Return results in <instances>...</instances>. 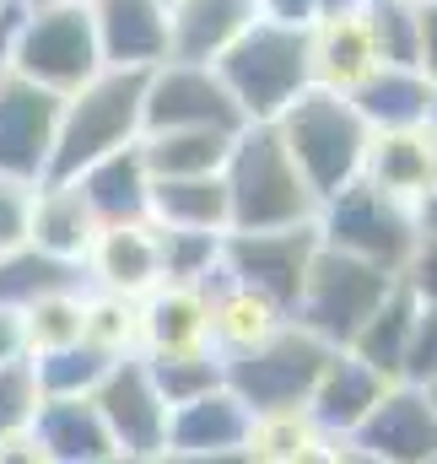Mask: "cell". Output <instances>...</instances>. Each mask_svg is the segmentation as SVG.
I'll list each match as a JSON object with an SVG mask.
<instances>
[{
  "mask_svg": "<svg viewBox=\"0 0 437 464\" xmlns=\"http://www.w3.org/2000/svg\"><path fill=\"white\" fill-rule=\"evenodd\" d=\"M227 184V211L232 232H276V227H308L319 217V195L286 157L276 124H243L232 135V151L221 162Z\"/></svg>",
  "mask_w": 437,
  "mask_h": 464,
  "instance_id": "cell-1",
  "label": "cell"
},
{
  "mask_svg": "<svg viewBox=\"0 0 437 464\" xmlns=\"http://www.w3.org/2000/svg\"><path fill=\"white\" fill-rule=\"evenodd\" d=\"M5 71L71 98L82 82H92L103 71V49H98V27L87 0H60V5H11V27H5Z\"/></svg>",
  "mask_w": 437,
  "mask_h": 464,
  "instance_id": "cell-2",
  "label": "cell"
},
{
  "mask_svg": "<svg viewBox=\"0 0 437 464\" xmlns=\"http://www.w3.org/2000/svg\"><path fill=\"white\" fill-rule=\"evenodd\" d=\"M141 103H146V71H119V65H103L92 82L60 98L49 179H76L82 168L103 162L109 151L135 146L146 135Z\"/></svg>",
  "mask_w": 437,
  "mask_h": 464,
  "instance_id": "cell-3",
  "label": "cell"
},
{
  "mask_svg": "<svg viewBox=\"0 0 437 464\" xmlns=\"http://www.w3.org/2000/svg\"><path fill=\"white\" fill-rule=\"evenodd\" d=\"M221 87L232 92L243 124H276L308 87V33L303 27H276V22H254L227 54L217 60Z\"/></svg>",
  "mask_w": 437,
  "mask_h": 464,
  "instance_id": "cell-4",
  "label": "cell"
},
{
  "mask_svg": "<svg viewBox=\"0 0 437 464\" xmlns=\"http://www.w3.org/2000/svg\"><path fill=\"white\" fill-rule=\"evenodd\" d=\"M276 135H281L286 157L297 162V173L308 179V189L319 195V206L362 179L367 140H373V130L351 109V98L325 92V87H308L286 114L276 119Z\"/></svg>",
  "mask_w": 437,
  "mask_h": 464,
  "instance_id": "cell-5",
  "label": "cell"
},
{
  "mask_svg": "<svg viewBox=\"0 0 437 464\" xmlns=\"http://www.w3.org/2000/svg\"><path fill=\"white\" fill-rule=\"evenodd\" d=\"M319 243L335 254H351L362 265H378L389 276H405V265L416 259L422 248V232H416V211L389 200L384 189H373L367 179L345 184L340 195H329L314 217Z\"/></svg>",
  "mask_w": 437,
  "mask_h": 464,
  "instance_id": "cell-6",
  "label": "cell"
},
{
  "mask_svg": "<svg viewBox=\"0 0 437 464\" xmlns=\"http://www.w3.org/2000/svg\"><path fill=\"white\" fill-rule=\"evenodd\" d=\"M400 276L378 270V265H362L351 254H335L319 243L308 276H303V292L292 303V324H303L308 335H319L325 346H351L356 330L378 314V303L394 292Z\"/></svg>",
  "mask_w": 437,
  "mask_h": 464,
  "instance_id": "cell-7",
  "label": "cell"
},
{
  "mask_svg": "<svg viewBox=\"0 0 437 464\" xmlns=\"http://www.w3.org/2000/svg\"><path fill=\"white\" fill-rule=\"evenodd\" d=\"M335 346H325L319 335H308L303 324H281L270 341H259L254 351H238V356H221V383L248 405V416H265V411H303L308 405V389L319 383L325 372V356Z\"/></svg>",
  "mask_w": 437,
  "mask_h": 464,
  "instance_id": "cell-8",
  "label": "cell"
},
{
  "mask_svg": "<svg viewBox=\"0 0 437 464\" xmlns=\"http://www.w3.org/2000/svg\"><path fill=\"white\" fill-rule=\"evenodd\" d=\"M319 254V232L308 227H276V232H227L221 243V276H232L238 286L270 297L286 319L292 303L303 292V276Z\"/></svg>",
  "mask_w": 437,
  "mask_h": 464,
  "instance_id": "cell-9",
  "label": "cell"
},
{
  "mask_svg": "<svg viewBox=\"0 0 437 464\" xmlns=\"http://www.w3.org/2000/svg\"><path fill=\"white\" fill-rule=\"evenodd\" d=\"M141 119L146 130H227V135L243 130V114L221 87L217 65H184V60H162L146 71Z\"/></svg>",
  "mask_w": 437,
  "mask_h": 464,
  "instance_id": "cell-10",
  "label": "cell"
},
{
  "mask_svg": "<svg viewBox=\"0 0 437 464\" xmlns=\"http://www.w3.org/2000/svg\"><path fill=\"white\" fill-rule=\"evenodd\" d=\"M92 405H98V416L109 427L113 454H130V459H141V464L162 459L168 405H162V394H157V383H151V372H146L141 356H119L113 362L109 372H103V383L92 389Z\"/></svg>",
  "mask_w": 437,
  "mask_h": 464,
  "instance_id": "cell-11",
  "label": "cell"
},
{
  "mask_svg": "<svg viewBox=\"0 0 437 464\" xmlns=\"http://www.w3.org/2000/svg\"><path fill=\"white\" fill-rule=\"evenodd\" d=\"M54 124H60L54 92L0 71V179L44 184L54 157Z\"/></svg>",
  "mask_w": 437,
  "mask_h": 464,
  "instance_id": "cell-12",
  "label": "cell"
},
{
  "mask_svg": "<svg viewBox=\"0 0 437 464\" xmlns=\"http://www.w3.org/2000/svg\"><path fill=\"white\" fill-rule=\"evenodd\" d=\"M351 449L384 464H427L437 454V411L422 383H389L373 416L351 432Z\"/></svg>",
  "mask_w": 437,
  "mask_h": 464,
  "instance_id": "cell-13",
  "label": "cell"
},
{
  "mask_svg": "<svg viewBox=\"0 0 437 464\" xmlns=\"http://www.w3.org/2000/svg\"><path fill=\"white\" fill-rule=\"evenodd\" d=\"M384 389H389V378L378 372V367H367L356 351L335 346L325 356V372H319V383L308 389V405H303V416L325 432V438H340V443H351V432L373 416V405L384 400Z\"/></svg>",
  "mask_w": 437,
  "mask_h": 464,
  "instance_id": "cell-14",
  "label": "cell"
},
{
  "mask_svg": "<svg viewBox=\"0 0 437 464\" xmlns=\"http://www.w3.org/2000/svg\"><path fill=\"white\" fill-rule=\"evenodd\" d=\"M87 286L109 292V297H130L141 303L146 292L162 286V259H157V227L151 222H119V227H98L87 259Z\"/></svg>",
  "mask_w": 437,
  "mask_h": 464,
  "instance_id": "cell-15",
  "label": "cell"
},
{
  "mask_svg": "<svg viewBox=\"0 0 437 464\" xmlns=\"http://www.w3.org/2000/svg\"><path fill=\"white\" fill-rule=\"evenodd\" d=\"M103 65L151 71L168 60V0H87Z\"/></svg>",
  "mask_w": 437,
  "mask_h": 464,
  "instance_id": "cell-16",
  "label": "cell"
},
{
  "mask_svg": "<svg viewBox=\"0 0 437 464\" xmlns=\"http://www.w3.org/2000/svg\"><path fill=\"white\" fill-rule=\"evenodd\" d=\"M254 22V0H168V60L217 65Z\"/></svg>",
  "mask_w": 437,
  "mask_h": 464,
  "instance_id": "cell-17",
  "label": "cell"
},
{
  "mask_svg": "<svg viewBox=\"0 0 437 464\" xmlns=\"http://www.w3.org/2000/svg\"><path fill=\"white\" fill-rule=\"evenodd\" d=\"M378 44H373V27L362 11L351 16H319L308 27V71H314V87L351 98L373 71H378Z\"/></svg>",
  "mask_w": 437,
  "mask_h": 464,
  "instance_id": "cell-18",
  "label": "cell"
},
{
  "mask_svg": "<svg viewBox=\"0 0 437 464\" xmlns=\"http://www.w3.org/2000/svg\"><path fill=\"white\" fill-rule=\"evenodd\" d=\"M362 179L373 189H384L389 200L416 211V200L432 189V179H437V135L427 124H416V130H378L367 140Z\"/></svg>",
  "mask_w": 437,
  "mask_h": 464,
  "instance_id": "cell-19",
  "label": "cell"
},
{
  "mask_svg": "<svg viewBox=\"0 0 437 464\" xmlns=\"http://www.w3.org/2000/svg\"><path fill=\"white\" fill-rule=\"evenodd\" d=\"M248 421H254L248 405L221 383L211 394L168 411V443H162V454H243Z\"/></svg>",
  "mask_w": 437,
  "mask_h": 464,
  "instance_id": "cell-20",
  "label": "cell"
},
{
  "mask_svg": "<svg viewBox=\"0 0 437 464\" xmlns=\"http://www.w3.org/2000/svg\"><path fill=\"white\" fill-rule=\"evenodd\" d=\"M82 189V200L92 206L98 227H119V222H146L151 211V168L141 157V140L124 146V151H109L103 162L82 168L71 179Z\"/></svg>",
  "mask_w": 437,
  "mask_h": 464,
  "instance_id": "cell-21",
  "label": "cell"
},
{
  "mask_svg": "<svg viewBox=\"0 0 437 464\" xmlns=\"http://www.w3.org/2000/svg\"><path fill=\"white\" fill-rule=\"evenodd\" d=\"M98 237V217L92 206L82 200V189L71 179H44L38 195H33V217H27V243L38 254H54V259H71L82 265L87 248Z\"/></svg>",
  "mask_w": 437,
  "mask_h": 464,
  "instance_id": "cell-22",
  "label": "cell"
},
{
  "mask_svg": "<svg viewBox=\"0 0 437 464\" xmlns=\"http://www.w3.org/2000/svg\"><path fill=\"white\" fill-rule=\"evenodd\" d=\"M211 346V297L206 286H157L141 297V356L146 351Z\"/></svg>",
  "mask_w": 437,
  "mask_h": 464,
  "instance_id": "cell-23",
  "label": "cell"
},
{
  "mask_svg": "<svg viewBox=\"0 0 437 464\" xmlns=\"http://www.w3.org/2000/svg\"><path fill=\"white\" fill-rule=\"evenodd\" d=\"M206 297H211V346H217V356L254 351L259 341H270V335L286 324V314H281L270 297L238 286V281L221 276V270L206 281Z\"/></svg>",
  "mask_w": 437,
  "mask_h": 464,
  "instance_id": "cell-24",
  "label": "cell"
},
{
  "mask_svg": "<svg viewBox=\"0 0 437 464\" xmlns=\"http://www.w3.org/2000/svg\"><path fill=\"white\" fill-rule=\"evenodd\" d=\"M33 438L44 443L49 464H92L113 454L109 427L92 405V394H76V400H44L38 405V421H33Z\"/></svg>",
  "mask_w": 437,
  "mask_h": 464,
  "instance_id": "cell-25",
  "label": "cell"
},
{
  "mask_svg": "<svg viewBox=\"0 0 437 464\" xmlns=\"http://www.w3.org/2000/svg\"><path fill=\"white\" fill-rule=\"evenodd\" d=\"M151 227L168 232H232V211H227V184L221 173H200V179H151Z\"/></svg>",
  "mask_w": 437,
  "mask_h": 464,
  "instance_id": "cell-26",
  "label": "cell"
},
{
  "mask_svg": "<svg viewBox=\"0 0 437 464\" xmlns=\"http://www.w3.org/2000/svg\"><path fill=\"white\" fill-rule=\"evenodd\" d=\"M427 71L416 65H378L356 92H351V109L362 114V124L378 135V130H416L427 124Z\"/></svg>",
  "mask_w": 437,
  "mask_h": 464,
  "instance_id": "cell-27",
  "label": "cell"
},
{
  "mask_svg": "<svg viewBox=\"0 0 437 464\" xmlns=\"http://www.w3.org/2000/svg\"><path fill=\"white\" fill-rule=\"evenodd\" d=\"M232 151L227 130H146L141 135V157L151 168V179H200L221 173Z\"/></svg>",
  "mask_w": 437,
  "mask_h": 464,
  "instance_id": "cell-28",
  "label": "cell"
},
{
  "mask_svg": "<svg viewBox=\"0 0 437 464\" xmlns=\"http://www.w3.org/2000/svg\"><path fill=\"white\" fill-rule=\"evenodd\" d=\"M416 292L405 281H394V292L378 303V314L356 330V341L345 351H356L367 367H378L389 383H400V367H405V346H411V330H416Z\"/></svg>",
  "mask_w": 437,
  "mask_h": 464,
  "instance_id": "cell-29",
  "label": "cell"
},
{
  "mask_svg": "<svg viewBox=\"0 0 437 464\" xmlns=\"http://www.w3.org/2000/svg\"><path fill=\"white\" fill-rule=\"evenodd\" d=\"M87 286V270L71 265V259H54V254H38L33 243L22 248H5L0 254V308H27L49 292H76Z\"/></svg>",
  "mask_w": 437,
  "mask_h": 464,
  "instance_id": "cell-30",
  "label": "cell"
},
{
  "mask_svg": "<svg viewBox=\"0 0 437 464\" xmlns=\"http://www.w3.org/2000/svg\"><path fill=\"white\" fill-rule=\"evenodd\" d=\"M141 362H146V372H151V383H157V394H162V405H168V411H173V405H189V400H200V394H211V389H221V356H217V346H200V351H146Z\"/></svg>",
  "mask_w": 437,
  "mask_h": 464,
  "instance_id": "cell-31",
  "label": "cell"
},
{
  "mask_svg": "<svg viewBox=\"0 0 437 464\" xmlns=\"http://www.w3.org/2000/svg\"><path fill=\"white\" fill-rule=\"evenodd\" d=\"M82 324H87V286L76 292H49L38 303L22 308V335H27V356H49V351H65L82 341Z\"/></svg>",
  "mask_w": 437,
  "mask_h": 464,
  "instance_id": "cell-32",
  "label": "cell"
},
{
  "mask_svg": "<svg viewBox=\"0 0 437 464\" xmlns=\"http://www.w3.org/2000/svg\"><path fill=\"white\" fill-rule=\"evenodd\" d=\"M27 362H33V372H38L44 400H76V394H92V389L103 383V372L113 367L109 351L87 346V341H76V346H65V351H49V356H27Z\"/></svg>",
  "mask_w": 437,
  "mask_h": 464,
  "instance_id": "cell-33",
  "label": "cell"
},
{
  "mask_svg": "<svg viewBox=\"0 0 437 464\" xmlns=\"http://www.w3.org/2000/svg\"><path fill=\"white\" fill-rule=\"evenodd\" d=\"M221 243H227V232H168V227H157L162 286H206L221 270Z\"/></svg>",
  "mask_w": 437,
  "mask_h": 464,
  "instance_id": "cell-34",
  "label": "cell"
},
{
  "mask_svg": "<svg viewBox=\"0 0 437 464\" xmlns=\"http://www.w3.org/2000/svg\"><path fill=\"white\" fill-rule=\"evenodd\" d=\"M82 341L98 351L119 356H141V303L130 297H109V292H92L87 286V324H82Z\"/></svg>",
  "mask_w": 437,
  "mask_h": 464,
  "instance_id": "cell-35",
  "label": "cell"
},
{
  "mask_svg": "<svg viewBox=\"0 0 437 464\" xmlns=\"http://www.w3.org/2000/svg\"><path fill=\"white\" fill-rule=\"evenodd\" d=\"M422 0H367V27L378 44L384 65H416L422 71V22H416Z\"/></svg>",
  "mask_w": 437,
  "mask_h": 464,
  "instance_id": "cell-36",
  "label": "cell"
},
{
  "mask_svg": "<svg viewBox=\"0 0 437 464\" xmlns=\"http://www.w3.org/2000/svg\"><path fill=\"white\" fill-rule=\"evenodd\" d=\"M319 427L303 416V411H265L248 421V438H243V459L248 464H292L297 449L314 438Z\"/></svg>",
  "mask_w": 437,
  "mask_h": 464,
  "instance_id": "cell-37",
  "label": "cell"
},
{
  "mask_svg": "<svg viewBox=\"0 0 437 464\" xmlns=\"http://www.w3.org/2000/svg\"><path fill=\"white\" fill-rule=\"evenodd\" d=\"M38 405H44V389H38V372L33 362H5L0 367V438H16L38 421Z\"/></svg>",
  "mask_w": 437,
  "mask_h": 464,
  "instance_id": "cell-38",
  "label": "cell"
},
{
  "mask_svg": "<svg viewBox=\"0 0 437 464\" xmlns=\"http://www.w3.org/2000/svg\"><path fill=\"white\" fill-rule=\"evenodd\" d=\"M437 378V308H416V330H411V346H405V367H400V383H432Z\"/></svg>",
  "mask_w": 437,
  "mask_h": 464,
  "instance_id": "cell-39",
  "label": "cell"
},
{
  "mask_svg": "<svg viewBox=\"0 0 437 464\" xmlns=\"http://www.w3.org/2000/svg\"><path fill=\"white\" fill-rule=\"evenodd\" d=\"M33 195H38V184H22V179H0V254L27 243Z\"/></svg>",
  "mask_w": 437,
  "mask_h": 464,
  "instance_id": "cell-40",
  "label": "cell"
},
{
  "mask_svg": "<svg viewBox=\"0 0 437 464\" xmlns=\"http://www.w3.org/2000/svg\"><path fill=\"white\" fill-rule=\"evenodd\" d=\"M259 22H276V27H314L319 22V0H254Z\"/></svg>",
  "mask_w": 437,
  "mask_h": 464,
  "instance_id": "cell-41",
  "label": "cell"
},
{
  "mask_svg": "<svg viewBox=\"0 0 437 464\" xmlns=\"http://www.w3.org/2000/svg\"><path fill=\"white\" fill-rule=\"evenodd\" d=\"M0 464H49V454H44V443H38L33 427H27V432H16V438H0Z\"/></svg>",
  "mask_w": 437,
  "mask_h": 464,
  "instance_id": "cell-42",
  "label": "cell"
},
{
  "mask_svg": "<svg viewBox=\"0 0 437 464\" xmlns=\"http://www.w3.org/2000/svg\"><path fill=\"white\" fill-rule=\"evenodd\" d=\"M22 356H27L22 314H16V308H0V367H5V362H22Z\"/></svg>",
  "mask_w": 437,
  "mask_h": 464,
  "instance_id": "cell-43",
  "label": "cell"
},
{
  "mask_svg": "<svg viewBox=\"0 0 437 464\" xmlns=\"http://www.w3.org/2000/svg\"><path fill=\"white\" fill-rule=\"evenodd\" d=\"M416 22H422V71L437 76V0L416 5Z\"/></svg>",
  "mask_w": 437,
  "mask_h": 464,
  "instance_id": "cell-44",
  "label": "cell"
},
{
  "mask_svg": "<svg viewBox=\"0 0 437 464\" xmlns=\"http://www.w3.org/2000/svg\"><path fill=\"white\" fill-rule=\"evenodd\" d=\"M340 454H345V443H340V438H325V432H314V438L297 449V459H292V464H340Z\"/></svg>",
  "mask_w": 437,
  "mask_h": 464,
  "instance_id": "cell-45",
  "label": "cell"
},
{
  "mask_svg": "<svg viewBox=\"0 0 437 464\" xmlns=\"http://www.w3.org/2000/svg\"><path fill=\"white\" fill-rule=\"evenodd\" d=\"M416 232H422V243H437V179L432 189L416 200Z\"/></svg>",
  "mask_w": 437,
  "mask_h": 464,
  "instance_id": "cell-46",
  "label": "cell"
},
{
  "mask_svg": "<svg viewBox=\"0 0 437 464\" xmlns=\"http://www.w3.org/2000/svg\"><path fill=\"white\" fill-rule=\"evenodd\" d=\"M157 464H248L243 454H162Z\"/></svg>",
  "mask_w": 437,
  "mask_h": 464,
  "instance_id": "cell-47",
  "label": "cell"
},
{
  "mask_svg": "<svg viewBox=\"0 0 437 464\" xmlns=\"http://www.w3.org/2000/svg\"><path fill=\"white\" fill-rule=\"evenodd\" d=\"M351 11H367V0H319V16H351Z\"/></svg>",
  "mask_w": 437,
  "mask_h": 464,
  "instance_id": "cell-48",
  "label": "cell"
},
{
  "mask_svg": "<svg viewBox=\"0 0 437 464\" xmlns=\"http://www.w3.org/2000/svg\"><path fill=\"white\" fill-rule=\"evenodd\" d=\"M432 87H427V130L437 135V76H427Z\"/></svg>",
  "mask_w": 437,
  "mask_h": 464,
  "instance_id": "cell-49",
  "label": "cell"
},
{
  "mask_svg": "<svg viewBox=\"0 0 437 464\" xmlns=\"http://www.w3.org/2000/svg\"><path fill=\"white\" fill-rule=\"evenodd\" d=\"M340 464H384V459H373V454H362V449H351V443H345V454H340Z\"/></svg>",
  "mask_w": 437,
  "mask_h": 464,
  "instance_id": "cell-50",
  "label": "cell"
},
{
  "mask_svg": "<svg viewBox=\"0 0 437 464\" xmlns=\"http://www.w3.org/2000/svg\"><path fill=\"white\" fill-rule=\"evenodd\" d=\"M5 27H11V11L0 16V71H5Z\"/></svg>",
  "mask_w": 437,
  "mask_h": 464,
  "instance_id": "cell-51",
  "label": "cell"
},
{
  "mask_svg": "<svg viewBox=\"0 0 437 464\" xmlns=\"http://www.w3.org/2000/svg\"><path fill=\"white\" fill-rule=\"evenodd\" d=\"M92 464H141V459H130V454H103V459H92Z\"/></svg>",
  "mask_w": 437,
  "mask_h": 464,
  "instance_id": "cell-52",
  "label": "cell"
},
{
  "mask_svg": "<svg viewBox=\"0 0 437 464\" xmlns=\"http://www.w3.org/2000/svg\"><path fill=\"white\" fill-rule=\"evenodd\" d=\"M11 5H60V0H11Z\"/></svg>",
  "mask_w": 437,
  "mask_h": 464,
  "instance_id": "cell-53",
  "label": "cell"
},
{
  "mask_svg": "<svg viewBox=\"0 0 437 464\" xmlns=\"http://www.w3.org/2000/svg\"><path fill=\"white\" fill-rule=\"evenodd\" d=\"M422 389H427V400H432V411H437V378L432 383H422Z\"/></svg>",
  "mask_w": 437,
  "mask_h": 464,
  "instance_id": "cell-54",
  "label": "cell"
},
{
  "mask_svg": "<svg viewBox=\"0 0 437 464\" xmlns=\"http://www.w3.org/2000/svg\"><path fill=\"white\" fill-rule=\"evenodd\" d=\"M5 11H11V0H0V16H5Z\"/></svg>",
  "mask_w": 437,
  "mask_h": 464,
  "instance_id": "cell-55",
  "label": "cell"
},
{
  "mask_svg": "<svg viewBox=\"0 0 437 464\" xmlns=\"http://www.w3.org/2000/svg\"><path fill=\"white\" fill-rule=\"evenodd\" d=\"M427 464H437V454H432V459H427Z\"/></svg>",
  "mask_w": 437,
  "mask_h": 464,
  "instance_id": "cell-56",
  "label": "cell"
},
{
  "mask_svg": "<svg viewBox=\"0 0 437 464\" xmlns=\"http://www.w3.org/2000/svg\"><path fill=\"white\" fill-rule=\"evenodd\" d=\"M151 464H157V459H151Z\"/></svg>",
  "mask_w": 437,
  "mask_h": 464,
  "instance_id": "cell-57",
  "label": "cell"
}]
</instances>
